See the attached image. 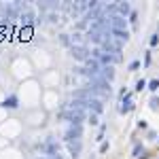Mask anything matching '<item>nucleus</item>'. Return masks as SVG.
I'll list each match as a JSON object with an SVG mask.
<instances>
[{"mask_svg": "<svg viewBox=\"0 0 159 159\" xmlns=\"http://www.w3.org/2000/svg\"><path fill=\"white\" fill-rule=\"evenodd\" d=\"M60 117L64 121H68L70 125H83V121H85V112L83 110H74V108H68L64 112H60Z\"/></svg>", "mask_w": 159, "mask_h": 159, "instance_id": "1", "label": "nucleus"}, {"mask_svg": "<svg viewBox=\"0 0 159 159\" xmlns=\"http://www.w3.org/2000/svg\"><path fill=\"white\" fill-rule=\"evenodd\" d=\"M83 138V127L81 125H68L64 132V140L66 142H81Z\"/></svg>", "mask_w": 159, "mask_h": 159, "instance_id": "2", "label": "nucleus"}, {"mask_svg": "<svg viewBox=\"0 0 159 159\" xmlns=\"http://www.w3.org/2000/svg\"><path fill=\"white\" fill-rule=\"evenodd\" d=\"M70 55H72L76 61H87L91 57V51L87 49L85 45H72V47H70Z\"/></svg>", "mask_w": 159, "mask_h": 159, "instance_id": "3", "label": "nucleus"}, {"mask_svg": "<svg viewBox=\"0 0 159 159\" xmlns=\"http://www.w3.org/2000/svg\"><path fill=\"white\" fill-rule=\"evenodd\" d=\"M40 151L45 153V157H57L60 155V144L55 140H47L40 144Z\"/></svg>", "mask_w": 159, "mask_h": 159, "instance_id": "4", "label": "nucleus"}, {"mask_svg": "<svg viewBox=\"0 0 159 159\" xmlns=\"http://www.w3.org/2000/svg\"><path fill=\"white\" fill-rule=\"evenodd\" d=\"M36 19H38V15H36V11L32 9V7H28L21 15H19V21L25 25V28H30V25H34L36 24Z\"/></svg>", "mask_w": 159, "mask_h": 159, "instance_id": "5", "label": "nucleus"}, {"mask_svg": "<svg viewBox=\"0 0 159 159\" xmlns=\"http://www.w3.org/2000/svg\"><path fill=\"white\" fill-rule=\"evenodd\" d=\"M110 19V30H127V19L121 15H112Z\"/></svg>", "mask_w": 159, "mask_h": 159, "instance_id": "6", "label": "nucleus"}, {"mask_svg": "<svg viewBox=\"0 0 159 159\" xmlns=\"http://www.w3.org/2000/svg\"><path fill=\"white\" fill-rule=\"evenodd\" d=\"M134 110V100L129 93H123V100H121V106H119V112L123 115H127V112H132Z\"/></svg>", "mask_w": 159, "mask_h": 159, "instance_id": "7", "label": "nucleus"}, {"mask_svg": "<svg viewBox=\"0 0 159 159\" xmlns=\"http://www.w3.org/2000/svg\"><path fill=\"white\" fill-rule=\"evenodd\" d=\"M87 108H89V112H93V115H100V112L104 110V102L100 98H91L87 102Z\"/></svg>", "mask_w": 159, "mask_h": 159, "instance_id": "8", "label": "nucleus"}, {"mask_svg": "<svg viewBox=\"0 0 159 159\" xmlns=\"http://www.w3.org/2000/svg\"><path fill=\"white\" fill-rule=\"evenodd\" d=\"M110 36H115L119 43H127L129 40V30H110Z\"/></svg>", "mask_w": 159, "mask_h": 159, "instance_id": "9", "label": "nucleus"}, {"mask_svg": "<svg viewBox=\"0 0 159 159\" xmlns=\"http://www.w3.org/2000/svg\"><path fill=\"white\" fill-rule=\"evenodd\" d=\"M0 106H2V108H17V106H19V98H17V96H9V98L2 100Z\"/></svg>", "mask_w": 159, "mask_h": 159, "instance_id": "10", "label": "nucleus"}, {"mask_svg": "<svg viewBox=\"0 0 159 159\" xmlns=\"http://www.w3.org/2000/svg\"><path fill=\"white\" fill-rule=\"evenodd\" d=\"M117 15H121V17L132 15V7H129V2H117Z\"/></svg>", "mask_w": 159, "mask_h": 159, "instance_id": "11", "label": "nucleus"}, {"mask_svg": "<svg viewBox=\"0 0 159 159\" xmlns=\"http://www.w3.org/2000/svg\"><path fill=\"white\" fill-rule=\"evenodd\" d=\"M68 151H70V155H72V159H76L79 155H81V151H83V147H81V142H68Z\"/></svg>", "mask_w": 159, "mask_h": 159, "instance_id": "12", "label": "nucleus"}, {"mask_svg": "<svg viewBox=\"0 0 159 159\" xmlns=\"http://www.w3.org/2000/svg\"><path fill=\"white\" fill-rule=\"evenodd\" d=\"M100 76H102V79H104V81H112V79H115V70H112V66H108V68H102V74H100Z\"/></svg>", "mask_w": 159, "mask_h": 159, "instance_id": "13", "label": "nucleus"}, {"mask_svg": "<svg viewBox=\"0 0 159 159\" xmlns=\"http://www.w3.org/2000/svg\"><path fill=\"white\" fill-rule=\"evenodd\" d=\"M0 19H7V2H0Z\"/></svg>", "mask_w": 159, "mask_h": 159, "instance_id": "14", "label": "nucleus"}, {"mask_svg": "<svg viewBox=\"0 0 159 159\" xmlns=\"http://www.w3.org/2000/svg\"><path fill=\"white\" fill-rule=\"evenodd\" d=\"M148 104H151V108H153V110H157V108H159V98H157V96H153Z\"/></svg>", "mask_w": 159, "mask_h": 159, "instance_id": "15", "label": "nucleus"}, {"mask_svg": "<svg viewBox=\"0 0 159 159\" xmlns=\"http://www.w3.org/2000/svg\"><path fill=\"white\" fill-rule=\"evenodd\" d=\"M60 40H61V45H70V47H72V40H70V36H68V34H61Z\"/></svg>", "mask_w": 159, "mask_h": 159, "instance_id": "16", "label": "nucleus"}, {"mask_svg": "<svg viewBox=\"0 0 159 159\" xmlns=\"http://www.w3.org/2000/svg\"><path fill=\"white\" fill-rule=\"evenodd\" d=\"M148 89H151V91H157V89H159V79L151 81V83H148Z\"/></svg>", "mask_w": 159, "mask_h": 159, "instance_id": "17", "label": "nucleus"}, {"mask_svg": "<svg viewBox=\"0 0 159 159\" xmlns=\"http://www.w3.org/2000/svg\"><path fill=\"white\" fill-rule=\"evenodd\" d=\"M144 87H147V81H144V79H140V81L136 83V89H138V91H142Z\"/></svg>", "mask_w": 159, "mask_h": 159, "instance_id": "18", "label": "nucleus"}, {"mask_svg": "<svg viewBox=\"0 0 159 159\" xmlns=\"http://www.w3.org/2000/svg\"><path fill=\"white\" fill-rule=\"evenodd\" d=\"M89 123H91V125H98V115L89 112Z\"/></svg>", "mask_w": 159, "mask_h": 159, "instance_id": "19", "label": "nucleus"}, {"mask_svg": "<svg viewBox=\"0 0 159 159\" xmlns=\"http://www.w3.org/2000/svg\"><path fill=\"white\" fill-rule=\"evenodd\" d=\"M159 43V34H153V36H151V45H153V47H155V45H157Z\"/></svg>", "mask_w": 159, "mask_h": 159, "instance_id": "20", "label": "nucleus"}, {"mask_svg": "<svg viewBox=\"0 0 159 159\" xmlns=\"http://www.w3.org/2000/svg\"><path fill=\"white\" fill-rule=\"evenodd\" d=\"M138 66H140L138 61H132V64H129V70H138Z\"/></svg>", "mask_w": 159, "mask_h": 159, "instance_id": "21", "label": "nucleus"}, {"mask_svg": "<svg viewBox=\"0 0 159 159\" xmlns=\"http://www.w3.org/2000/svg\"><path fill=\"white\" fill-rule=\"evenodd\" d=\"M100 151H102V153H106V151H108V142H102V147H100Z\"/></svg>", "mask_w": 159, "mask_h": 159, "instance_id": "22", "label": "nucleus"}, {"mask_svg": "<svg viewBox=\"0 0 159 159\" xmlns=\"http://www.w3.org/2000/svg\"><path fill=\"white\" fill-rule=\"evenodd\" d=\"M140 151H142V147L138 144V147H134V155H140Z\"/></svg>", "mask_w": 159, "mask_h": 159, "instance_id": "23", "label": "nucleus"}, {"mask_svg": "<svg viewBox=\"0 0 159 159\" xmlns=\"http://www.w3.org/2000/svg\"><path fill=\"white\" fill-rule=\"evenodd\" d=\"M49 159H61V157H60V155H57V157H49Z\"/></svg>", "mask_w": 159, "mask_h": 159, "instance_id": "24", "label": "nucleus"}, {"mask_svg": "<svg viewBox=\"0 0 159 159\" xmlns=\"http://www.w3.org/2000/svg\"><path fill=\"white\" fill-rule=\"evenodd\" d=\"M34 159H49V157H34Z\"/></svg>", "mask_w": 159, "mask_h": 159, "instance_id": "25", "label": "nucleus"}]
</instances>
